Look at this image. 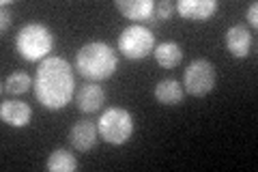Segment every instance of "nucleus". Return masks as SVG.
Masks as SVG:
<instances>
[{"label": "nucleus", "instance_id": "nucleus-7", "mask_svg": "<svg viewBox=\"0 0 258 172\" xmlns=\"http://www.w3.org/2000/svg\"><path fill=\"white\" fill-rule=\"evenodd\" d=\"M174 9L179 11L181 18L189 20V22H205L209 20L213 13L220 9L217 0H179L174 5Z\"/></svg>", "mask_w": 258, "mask_h": 172}, {"label": "nucleus", "instance_id": "nucleus-5", "mask_svg": "<svg viewBox=\"0 0 258 172\" xmlns=\"http://www.w3.org/2000/svg\"><path fill=\"white\" fill-rule=\"evenodd\" d=\"M118 52L129 61H142L155 50V35L140 24L127 26L118 35Z\"/></svg>", "mask_w": 258, "mask_h": 172}, {"label": "nucleus", "instance_id": "nucleus-18", "mask_svg": "<svg viewBox=\"0 0 258 172\" xmlns=\"http://www.w3.org/2000/svg\"><path fill=\"white\" fill-rule=\"evenodd\" d=\"M7 5H9L7 0L0 5V30H3V32H7V28L11 26V13L7 11Z\"/></svg>", "mask_w": 258, "mask_h": 172}, {"label": "nucleus", "instance_id": "nucleus-1", "mask_svg": "<svg viewBox=\"0 0 258 172\" xmlns=\"http://www.w3.org/2000/svg\"><path fill=\"white\" fill-rule=\"evenodd\" d=\"M37 101L47 110H62L76 97V78L71 65L60 56H47L39 63L32 80Z\"/></svg>", "mask_w": 258, "mask_h": 172}, {"label": "nucleus", "instance_id": "nucleus-15", "mask_svg": "<svg viewBox=\"0 0 258 172\" xmlns=\"http://www.w3.org/2000/svg\"><path fill=\"white\" fill-rule=\"evenodd\" d=\"M45 168L50 172H74L78 168V159L67 149H54L45 161Z\"/></svg>", "mask_w": 258, "mask_h": 172}, {"label": "nucleus", "instance_id": "nucleus-3", "mask_svg": "<svg viewBox=\"0 0 258 172\" xmlns=\"http://www.w3.org/2000/svg\"><path fill=\"white\" fill-rule=\"evenodd\" d=\"M54 47L52 30L41 22H28L18 30L15 50L26 63H41Z\"/></svg>", "mask_w": 258, "mask_h": 172}, {"label": "nucleus", "instance_id": "nucleus-14", "mask_svg": "<svg viewBox=\"0 0 258 172\" xmlns=\"http://www.w3.org/2000/svg\"><path fill=\"white\" fill-rule=\"evenodd\" d=\"M153 54H155L157 65L164 69H172L176 65H181V61H183V47L176 43V41H164V43L155 45Z\"/></svg>", "mask_w": 258, "mask_h": 172}, {"label": "nucleus", "instance_id": "nucleus-12", "mask_svg": "<svg viewBox=\"0 0 258 172\" xmlns=\"http://www.w3.org/2000/svg\"><path fill=\"white\" fill-rule=\"evenodd\" d=\"M114 5L127 20H134V22L153 20V9H155L153 0H116Z\"/></svg>", "mask_w": 258, "mask_h": 172}, {"label": "nucleus", "instance_id": "nucleus-16", "mask_svg": "<svg viewBox=\"0 0 258 172\" xmlns=\"http://www.w3.org/2000/svg\"><path fill=\"white\" fill-rule=\"evenodd\" d=\"M30 86H32V80L24 71H15L3 80V93L7 95H24Z\"/></svg>", "mask_w": 258, "mask_h": 172}, {"label": "nucleus", "instance_id": "nucleus-8", "mask_svg": "<svg viewBox=\"0 0 258 172\" xmlns=\"http://www.w3.org/2000/svg\"><path fill=\"white\" fill-rule=\"evenodd\" d=\"M254 39L249 35V28L245 24H235L226 30V50L235 59H247L249 50H252Z\"/></svg>", "mask_w": 258, "mask_h": 172}, {"label": "nucleus", "instance_id": "nucleus-13", "mask_svg": "<svg viewBox=\"0 0 258 172\" xmlns=\"http://www.w3.org/2000/svg\"><path fill=\"white\" fill-rule=\"evenodd\" d=\"M183 97H185V91H183V84L179 80H161L157 82L155 86V99L161 103V105H179L183 103Z\"/></svg>", "mask_w": 258, "mask_h": 172}, {"label": "nucleus", "instance_id": "nucleus-17", "mask_svg": "<svg viewBox=\"0 0 258 172\" xmlns=\"http://www.w3.org/2000/svg\"><path fill=\"white\" fill-rule=\"evenodd\" d=\"M172 11L174 5L170 0H159V3H155V9H153V20H170Z\"/></svg>", "mask_w": 258, "mask_h": 172}, {"label": "nucleus", "instance_id": "nucleus-11", "mask_svg": "<svg viewBox=\"0 0 258 172\" xmlns=\"http://www.w3.org/2000/svg\"><path fill=\"white\" fill-rule=\"evenodd\" d=\"M97 140H99V129H97V125L91 123V121L76 123V125L71 127V132H69V142L80 153L91 151L93 146L97 144Z\"/></svg>", "mask_w": 258, "mask_h": 172}, {"label": "nucleus", "instance_id": "nucleus-4", "mask_svg": "<svg viewBox=\"0 0 258 172\" xmlns=\"http://www.w3.org/2000/svg\"><path fill=\"white\" fill-rule=\"evenodd\" d=\"M99 138L112 146H120L134 136V117L125 108H108L97 121Z\"/></svg>", "mask_w": 258, "mask_h": 172}, {"label": "nucleus", "instance_id": "nucleus-2", "mask_svg": "<svg viewBox=\"0 0 258 172\" xmlns=\"http://www.w3.org/2000/svg\"><path fill=\"white\" fill-rule=\"evenodd\" d=\"M118 67V56L106 41L84 43L76 54V69L88 82H103L114 76Z\"/></svg>", "mask_w": 258, "mask_h": 172}, {"label": "nucleus", "instance_id": "nucleus-6", "mask_svg": "<svg viewBox=\"0 0 258 172\" xmlns=\"http://www.w3.org/2000/svg\"><path fill=\"white\" fill-rule=\"evenodd\" d=\"M217 73L211 61L196 59L183 71V91L191 97H205L215 88Z\"/></svg>", "mask_w": 258, "mask_h": 172}, {"label": "nucleus", "instance_id": "nucleus-9", "mask_svg": "<svg viewBox=\"0 0 258 172\" xmlns=\"http://www.w3.org/2000/svg\"><path fill=\"white\" fill-rule=\"evenodd\" d=\"M76 103H78V110L84 114L99 112L103 108V103H106V93H103V88L97 82H86V84L78 88Z\"/></svg>", "mask_w": 258, "mask_h": 172}, {"label": "nucleus", "instance_id": "nucleus-19", "mask_svg": "<svg viewBox=\"0 0 258 172\" xmlns=\"http://www.w3.org/2000/svg\"><path fill=\"white\" fill-rule=\"evenodd\" d=\"M247 22H249V26H252V28L258 26V3L249 5V9H247Z\"/></svg>", "mask_w": 258, "mask_h": 172}, {"label": "nucleus", "instance_id": "nucleus-10", "mask_svg": "<svg viewBox=\"0 0 258 172\" xmlns=\"http://www.w3.org/2000/svg\"><path fill=\"white\" fill-rule=\"evenodd\" d=\"M0 119H3L5 125L9 127H26L30 119H32V108L26 101H20V99H7L0 105Z\"/></svg>", "mask_w": 258, "mask_h": 172}]
</instances>
